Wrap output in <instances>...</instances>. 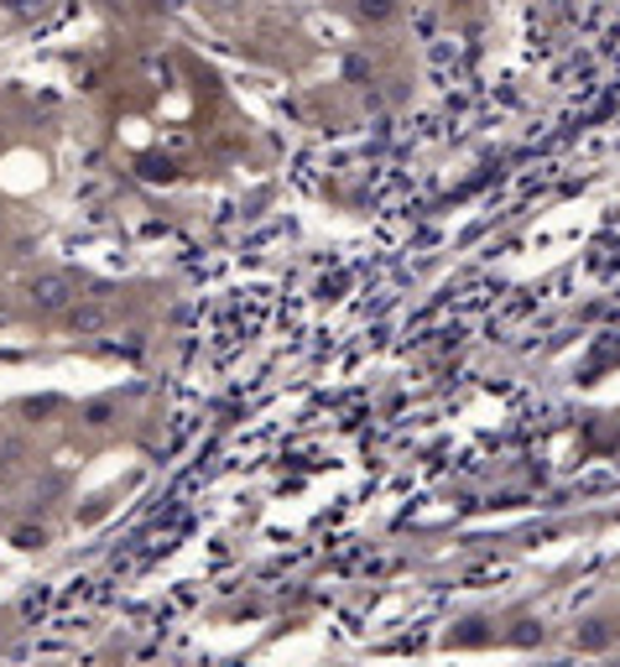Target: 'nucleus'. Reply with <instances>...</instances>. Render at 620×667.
I'll return each instance as SVG.
<instances>
[{"label":"nucleus","instance_id":"5","mask_svg":"<svg viewBox=\"0 0 620 667\" xmlns=\"http://www.w3.org/2000/svg\"><path fill=\"white\" fill-rule=\"evenodd\" d=\"M99 324H105V308H73V329H99Z\"/></svg>","mask_w":620,"mask_h":667},{"label":"nucleus","instance_id":"3","mask_svg":"<svg viewBox=\"0 0 620 667\" xmlns=\"http://www.w3.org/2000/svg\"><path fill=\"white\" fill-rule=\"evenodd\" d=\"M485 620H464V631H449V646H479V642H490L496 631H479Z\"/></svg>","mask_w":620,"mask_h":667},{"label":"nucleus","instance_id":"4","mask_svg":"<svg viewBox=\"0 0 620 667\" xmlns=\"http://www.w3.org/2000/svg\"><path fill=\"white\" fill-rule=\"evenodd\" d=\"M511 642H522V646L543 642V620H522V626H516V631H511Z\"/></svg>","mask_w":620,"mask_h":667},{"label":"nucleus","instance_id":"2","mask_svg":"<svg viewBox=\"0 0 620 667\" xmlns=\"http://www.w3.org/2000/svg\"><path fill=\"white\" fill-rule=\"evenodd\" d=\"M78 298V287H73V277H63V271H52V277H37L32 282V308L37 313H63Z\"/></svg>","mask_w":620,"mask_h":667},{"label":"nucleus","instance_id":"1","mask_svg":"<svg viewBox=\"0 0 620 667\" xmlns=\"http://www.w3.org/2000/svg\"><path fill=\"white\" fill-rule=\"evenodd\" d=\"M569 646L579 657H610L620 646V605H599V610L573 620Z\"/></svg>","mask_w":620,"mask_h":667}]
</instances>
